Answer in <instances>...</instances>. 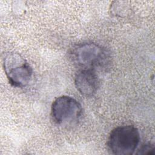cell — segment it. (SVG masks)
Wrapping results in <instances>:
<instances>
[{"label": "cell", "instance_id": "cell-1", "mask_svg": "<svg viewBox=\"0 0 155 155\" xmlns=\"http://www.w3.org/2000/svg\"><path fill=\"white\" fill-rule=\"evenodd\" d=\"M140 139L139 131L134 126H119L110 132L107 146L108 151L113 154L131 155L137 148Z\"/></svg>", "mask_w": 155, "mask_h": 155}, {"label": "cell", "instance_id": "cell-2", "mask_svg": "<svg viewBox=\"0 0 155 155\" xmlns=\"http://www.w3.org/2000/svg\"><path fill=\"white\" fill-rule=\"evenodd\" d=\"M72 62L80 69L94 70L104 66L107 62L108 55L101 45L85 42L74 46L70 51Z\"/></svg>", "mask_w": 155, "mask_h": 155}, {"label": "cell", "instance_id": "cell-3", "mask_svg": "<svg viewBox=\"0 0 155 155\" xmlns=\"http://www.w3.org/2000/svg\"><path fill=\"white\" fill-rule=\"evenodd\" d=\"M5 75L9 83L15 87H24L30 81L33 70L28 62L16 53H9L3 61Z\"/></svg>", "mask_w": 155, "mask_h": 155}, {"label": "cell", "instance_id": "cell-4", "mask_svg": "<svg viewBox=\"0 0 155 155\" xmlns=\"http://www.w3.org/2000/svg\"><path fill=\"white\" fill-rule=\"evenodd\" d=\"M82 108L74 98L68 96H61L54 100L51 107L53 120L61 125L77 120L81 116Z\"/></svg>", "mask_w": 155, "mask_h": 155}, {"label": "cell", "instance_id": "cell-5", "mask_svg": "<svg viewBox=\"0 0 155 155\" xmlns=\"http://www.w3.org/2000/svg\"><path fill=\"white\" fill-rule=\"evenodd\" d=\"M74 84L78 91L86 97L94 95L99 86V81L94 70L80 69L76 74Z\"/></svg>", "mask_w": 155, "mask_h": 155}, {"label": "cell", "instance_id": "cell-6", "mask_svg": "<svg viewBox=\"0 0 155 155\" xmlns=\"http://www.w3.org/2000/svg\"><path fill=\"white\" fill-rule=\"evenodd\" d=\"M137 154H154V146L150 142L145 143L137 150Z\"/></svg>", "mask_w": 155, "mask_h": 155}]
</instances>
